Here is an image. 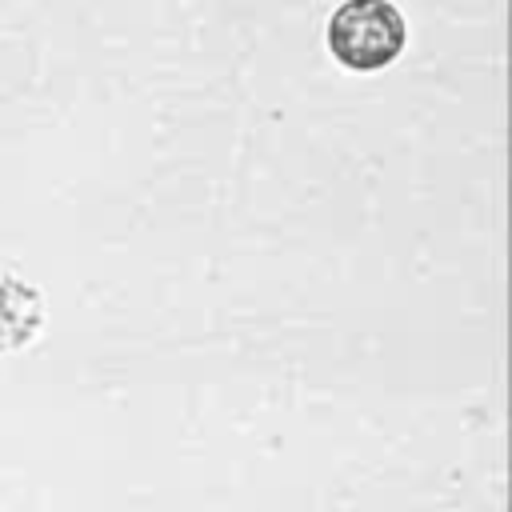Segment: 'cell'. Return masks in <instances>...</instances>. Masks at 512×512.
<instances>
[{
  "instance_id": "6da1fadb",
  "label": "cell",
  "mask_w": 512,
  "mask_h": 512,
  "mask_svg": "<svg viewBox=\"0 0 512 512\" xmlns=\"http://www.w3.org/2000/svg\"><path fill=\"white\" fill-rule=\"evenodd\" d=\"M328 48L352 72H376L404 48V16L392 0H344L328 20Z\"/></svg>"
}]
</instances>
